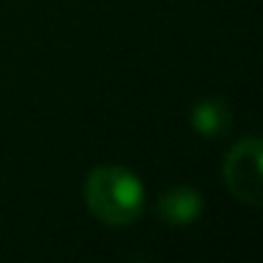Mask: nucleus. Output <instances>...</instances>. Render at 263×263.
Instances as JSON below:
<instances>
[{
	"mask_svg": "<svg viewBox=\"0 0 263 263\" xmlns=\"http://www.w3.org/2000/svg\"><path fill=\"white\" fill-rule=\"evenodd\" d=\"M85 201L97 221L108 227H127L144 210V187L127 167L99 164L85 181Z\"/></svg>",
	"mask_w": 263,
	"mask_h": 263,
	"instance_id": "obj_1",
	"label": "nucleus"
},
{
	"mask_svg": "<svg viewBox=\"0 0 263 263\" xmlns=\"http://www.w3.org/2000/svg\"><path fill=\"white\" fill-rule=\"evenodd\" d=\"M190 122H193V130L201 133V136H223L232 125V114H229V105L223 99H201L198 105L190 114Z\"/></svg>",
	"mask_w": 263,
	"mask_h": 263,
	"instance_id": "obj_4",
	"label": "nucleus"
},
{
	"mask_svg": "<svg viewBox=\"0 0 263 263\" xmlns=\"http://www.w3.org/2000/svg\"><path fill=\"white\" fill-rule=\"evenodd\" d=\"M263 144L260 139H240L223 159V181L243 204L260 206L263 201Z\"/></svg>",
	"mask_w": 263,
	"mask_h": 263,
	"instance_id": "obj_2",
	"label": "nucleus"
},
{
	"mask_svg": "<svg viewBox=\"0 0 263 263\" xmlns=\"http://www.w3.org/2000/svg\"><path fill=\"white\" fill-rule=\"evenodd\" d=\"M201 212H204V198L193 187H173L159 198V215L164 218V223H173V227H187L198 221Z\"/></svg>",
	"mask_w": 263,
	"mask_h": 263,
	"instance_id": "obj_3",
	"label": "nucleus"
}]
</instances>
